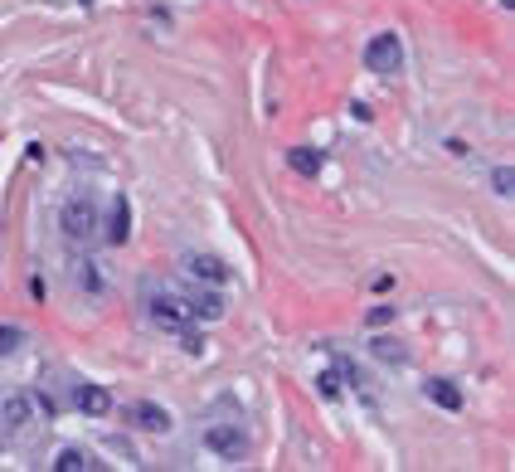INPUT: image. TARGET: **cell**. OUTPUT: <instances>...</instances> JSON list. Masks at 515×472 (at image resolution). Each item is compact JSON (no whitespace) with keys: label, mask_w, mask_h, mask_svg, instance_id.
Listing matches in <instances>:
<instances>
[{"label":"cell","mask_w":515,"mask_h":472,"mask_svg":"<svg viewBox=\"0 0 515 472\" xmlns=\"http://www.w3.org/2000/svg\"><path fill=\"white\" fill-rule=\"evenodd\" d=\"M185 303H190V317L195 322H219L224 317V297L214 292V288H195V292H185Z\"/></svg>","instance_id":"obj_11"},{"label":"cell","mask_w":515,"mask_h":472,"mask_svg":"<svg viewBox=\"0 0 515 472\" xmlns=\"http://www.w3.org/2000/svg\"><path fill=\"white\" fill-rule=\"evenodd\" d=\"M103 239H107V244H117V249L132 239V200H126V195H112V210L103 220Z\"/></svg>","instance_id":"obj_6"},{"label":"cell","mask_w":515,"mask_h":472,"mask_svg":"<svg viewBox=\"0 0 515 472\" xmlns=\"http://www.w3.org/2000/svg\"><path fill=\"white\" fill-rule=\"evenodd\" d=\"M365 68H369V74H379V78L404 74V39H399L394 30L375 35V39L365 45Z\"/></svg>","instance_id":"obj_4"},{"label":"cell","mask_w":515,"mask_h":472,"mask_svg":"<svg viewBox=\"0 0 515 472\" xmlns=\"http://www.w3.org/2000/svg\"><path fill=\"white\" fill-rule=\"evenodd\" d=\"M185 273H190L195 282H228V263L219 259V253H185Z\"/></svg>","instance_id":"obj_7"},{"label":"cell","mask_w":515,"mask_h":472,"mask_svg":"<svg viewBox=\"0 0 515 472\" xmlns=\"http://www.w3.org/2000/svg\"><path fill=\"white\" fill-rule=\"evenodd\" d=\"M126 424L141 428V434H170V409L156 405V399H136V405H126Z\"/></svg>","instance_id":"obj_5"},{"label":"cell","mask_w":515,"mask_h":472,"mask_svg":"<svg viewBox=\"0 0 515 472\" xmlns=\"http://www.w3.org/2000/svg\"><path fill=\"white\" fill-rule=\"evenodd\" d=\"M375 355H379V361H394V365H404V361H409V351L399 346V341H389V336H379V341H375Z\"/></svg>","instance_id":"obj_16"},{"label":"cell","mask_w":515,"mask_h":472,"mask_svg":"<svg viewBox=\"0 0 515 472\" xmlns=\"http://www.w3.org/2000/svg\"><path fill=\"white\" fill-rule=\"evenodd\" d=\"M317 385H321V395H326V399H340V375H336V370H321Z\"/></svg>","instance_id":"obj_18"},{"label":"cell","mask_w":515,"mask_h":472,"mask_svg":"<svg viewBox=\"0 0 515 472\" xmlns=\"http://www.w3.org/2000/svg\"><path fill=\"white\" fill-rule=\"evenodd\" d=\"M423 395L433 399L438 409H448V414H457V409H462V390H457L452 380H428V385H423Z\"/></svg>","instance_id":"obj_12"},{"label":"cell","mask_w":515,"mask_h":472,"mask_svg":"<svg viewBox=\"0 0 515 472\" xmlns=\"http://www.w3.org/2000/svg\"><path fill=\"white\" fill-rule=\"evenodd\" d=\"M54 472H97L103 463H97V453L93 448H78V443H68V448H59L54 453V463H49Z\"/></svg>","instance_id":"obj_10"},{"label":"cell","mask_w":515,"mask_h":472,"mask_svg":"<svg viewBox=\"0 0 515 472\" xmlns=\"http://www.w3.org/2000/svg\"><path fill=\"white\" fill-rule=\"evenodd\" d=\"M199 443H205L214 457H224V463H243V457L253 453V438L243 424H209L205 434H199Z\"/></svg>","instance_id":"obj_2"},{"label":"cell","mask_w":515,"mask_h":472,"mask_svg":"<svg viewBox=\"0 0 515 472\" xmlns=\"http://www.w3.org/2000/svg\"><path fill=\"white\" fill-rule=\"evenodd\" d=\"M146 317L161 326V332H185V326H190L195 317H190V303H185V292H146Z\"/></svg>","instance_id":"obj_3"},{"label":"cell","mask_w":515,"mask_h":472,"mask_svg":"<svg viewBox=\"0 0 515 472\" xmlns=\"http://www.w3.org/2000/svg\"><path fill=\"white\" fill-rule=\"evenodd\" d=\"M25 326H15V322H0V355H15L20 346H25Z\"/></svg>","instance_id":"obj_14"},{"label":"cell","mask_w":515,"mask_h":472,"mask_svg":"<svg viewBox=\"0 0 515 472\" xmlns=\"http://www.w3.org/2000/svg\"><path fill=\"white\" fill-rule=\"evenodd\" d=\"M176 336H180V346L190 351V355H199V351H205V336H195L190 326H185V332H176Z\"/></svg>","instance_id":"obj_19"},{"label":"cell","mask_w":515,"mask_h":472,"mask_svg":"<svg viewBox=\"0 0 515 472\" xmlns=\"http://www.w3.org/2000/svg\"><path fill=\"white\" fill-rule=\"evenodd\" d=\"M384 322H394V307H389V303H384V307H375V312H369V326H384Z\"/></svg>","instance_id":"obj_20"},{"label":"cell","mask_w":515,"mask_h":472,"mask_svg":"<svg viewBox=\"0 0 515 472\" xmlns=\"http://www.w3.org/2000/svg\"><path fill=\"white\" fill-rule=\"evenodd\" d=\"M59 229H64L68 244H93V239L103 234V214H97V200H93V195H74V200H64V210H59Z\"/></svg>","instance_id":"obj_1"},{"label":"cell","mask_w":515,"mask_h":472,"mask_svg":"<svg viewBox=\"0 0 515 472\" xmlns=\"http://www.w3.org/2000/svg\"><path fill=\"white\" fill-rule=\"evenodd\" d=\"M491 190H496V195H515V170H510V166H496V170H491Z\"/></svg>","instance_id":"obj_17"},{"label":"cell","mask_w":515,"mask_h":472,"mask_svg":"<svg viewBox=\"0 0 515 472\" xmlns=\"http://www.w3.org/2000/svg\"><path fill=\"white\" fill-rule=\"evenodd\" d=\"M74 409L93 414V419H107V414H112V395L103 390V385H93V380H78L74 385Z\"/></svg>","instance_id":"obj_8"},{"label":"cell","mask_w":515,"mask_h":472,"mask_svg":"<svg viewBox=\"0 0 515 472\" xmlns=\"http://www.w3.org/2000/svg\"><path fill=\"white\" fill-rule=\"evenodd\" d=\"M30 414H35L30 395H10L5 405H0V438H15L20 428L30 424Z\"/></svg>","instance_id":"obj_9"},{"label":"cell","mask_w":515,"mask_h":472,"mask_svg":"<svg viewBox=\"0 0 515 472\" xmlns=\"http://www.w3.org/2000/svg\"><path fill=\"white\" fill-rule=\"evenodd\" d=\"M288 166L297 170V176L317 180V176H321V166H326V156H321V151H311V147H292V151H288Z\"/></svg>","instance_id":"obj_13"},{"label":"cell","mask_w":515,"mask_h":472,"mask_svg":"<svg viewBox=\"0 0 515 472\" xmlns=\"http://www.w3.org/2000/svg\"><path fill=\"white\" fill-rule=\"evenodd\" d=\"M74 282H78V288H88V292H103V278H97V263H88V259H83V263L74 268Z\"/></svg>","instance_id":"obj_15"}]
</instances>
